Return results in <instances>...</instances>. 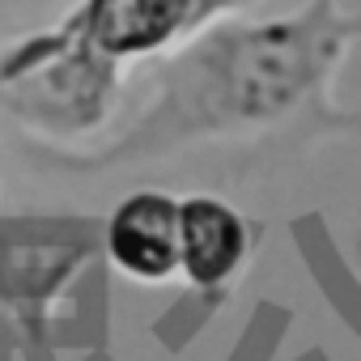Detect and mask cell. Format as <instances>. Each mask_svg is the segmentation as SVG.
Listing matches in <instances>:
<instances>
[{"mask_svg": "<svg viewBox=\"0 0 361 361\" xmlns=\"http://www.w3.org/2000/svg\"><path fill=\"white\" fill-rule=\"evenodd\" d=\"M251 234L234 204L217 196L178 200V272L200 289H217L247 264Z\"/></svg>", "mask_w": 361, "mask_h": 361, "instance_id": "5b68a950", "label": "cell"}, {"mask_svg": "<svg viewBox=\"0 0 361 361\" xmlns=\"http://www.w3.org/2000/svg\"><path fill=\"white\" fill-rule=\"evenodd\" d=\"M0 90L39 119H60L73 128L98 123L119 90V64L98 56L73 22L64 30L30 39L0 68Z\"/></svg>", "mask_w": 361, "mask_h": 361, "instance_id": "7a4b0ae2", "label": "cell"}, {"mask_svg": "<svg viewBox=\"0 0 361 361\" xmlns=\"http://www.w3.org/2000/svg\"><path fill=\"white\" fill-rule=\"evenodd\" d=\"M106 255L132 281H170L178 272V200L161 192L128 196L106 221Z\"/></svg>", "mask_w": 361, "mask_h": 361, "instance_id": "277c9868", "label": "cell"}, {"mask_svg": "<svg viewBox=\"0 0 361 361\" xmlns=\"http://www.w3.org/2000/svg\"><path fill=\"white\" fill-rule=\"evenodd\" d=\"M259 5V0H183V9H188V35H200L204 26L213 22H226L243 9Z\"/></svg>", "mask_w": 361, "mask_h": 361, "instance_id": "8992f818", "label": "cell"}, {"mask_svg": "<svg viewBox=\"0 0 361 361\" xmlns=\"http://www.w3.org/2000/svg\"><path fill=\"white\" fill-rule=\"evenodd\" d=\"M361 39V13L340 0H306L285 18L213 22L166 73V94L149 119L161 136L255 132L293 119L340 128L331 81Z\"/></svg>", "mask_w": 361, "mask_h": 361, "instance_id": "6da1fadb", "label": "cell"}, {"mask_svg": "<svg viewBox=\"0 0 361 361\" xmlns=\"http://www.w3.org/2000/svg\"><path fill=\"white\" fill-rule=\"evenodd\" d=\"M68 22L98 56L115 64L157 56L188 39L183 0H81V9Z\"/></svg>", "mask_w": 361, "mask_h": 361, "instance_id": "3957f363", "label": "cell"}]
</instances>
